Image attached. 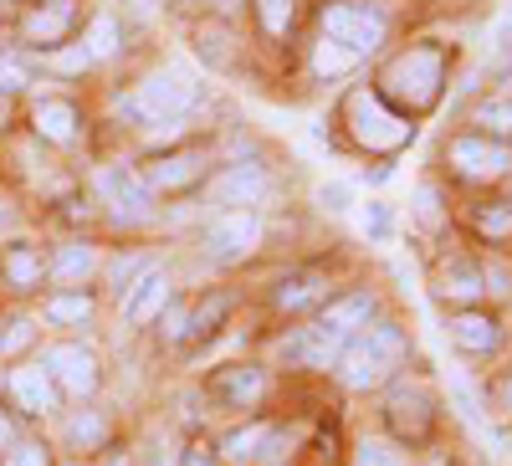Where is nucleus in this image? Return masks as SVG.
I'll use <instances>...</instances> for the list:
<instances>
[{"mask_svg":"<svg viewBox=\"0 0 512 466\" xmlns=\"http://www.w3.org/2000/svg\"><path fill=\"white\" fill-rule=\"evenodd\" d=\"M405 354H410V338H405L400 323H369L344 344L333 369L349 390H379L384 379L405 364Z\"/></svg>","mask_w":512,"mask_h":466,"instance_id":"1","label":"nucleus"},{"mask_svg":"<svg viewBox=\"0 0 512 466\" xmlns=\"http://www.w3.org/2000/svg\"><path fill=\"white\" fill-rule=\"evenodd\" d=\"M441 88H446V52L431 47V41H420V47L400 52L390 67H384V77H379V98L384 103H400L405 118L436 108L441 103Z\"/></svg>","mask_w":512,"mask_h":466,"instance_id":"2","label":"nucleus"},{"mask_svg":"<svg viewBox=\"0 0 512 466\" xmlns=\"http://www.w3.org/2000/svg\"><path fill=\"white\" fill-rule=\"evenodd\" d=\"M349 129L369 154H400L415 139V123L400 108H390L379 93H354L349 98Z\"/></svg>","mask_w":512,"mask_h":466,"instance_id":"3","label":"nucleus"},{"mask_svg":"<svg viewBox=\"0 0 512 466\" xmlns=\"http://www.w3.org/2000/svg\"><path fill=\"white\" fill-rule=\"evenodd\" d=\"M446 164L472 185H497L512 175V144L492 139V134H456L446 144Z\"/></svg>","mask_w":512,"mask_h":466,"instance_id":"4","label":"nucleus"},{"mask_svg":"<svg viewBox=\"0 0 512 466\" xmlns=\"http://www.w3.org/2000/svg\"><path fill=\"white\" fill-rule=\"evenodd\" d=\"M195 98H200V88H195L190 77H180V72H154V77H149L123 108H128V113H139V118H154V123H159V118H164V123H175L180 113L195 108Z\"/></svg>","mask_w":512,"mask_h":466,"instance_id":"5","label":"nucleus"},{"mask_svg":"<svg viewBox=\"0 0 512 466\" xmlns=\"http://www.w3.org/2000/svg\"><path fill=\"white\" fill-rule=\"evenodd\" d=\"M256 241H262V216L256 210H221L205 231V246L216 262H236V257H251Z\"/></svg>","mask_w":512,"mask_h":466,"instance_id":"6","label":"nucleus"},{"mask_svg":"<svg viewBox=\"0 0 512 466\" xmlns=\"http://www.w3.org/2000/svg\"><path fill=\"white\" fill-rule=\"evenodd\" d=\"M446 333L466 359H492L502 349V318L492 308H456L446 318Z\"/></svg>","mask_w":512,"mask_h":466,"instance_id":"7","label":"nucleus"},{"mask_svg":"<svg viewBox=\"0 0 512 466\" xmlns=\"http://www.w3.org/2000/svg\"><path fill=\"white\" fill-rule=\"evenodd\" d=\"M323 36L333 41H344L349 52H374L379 41H384V16L369 11V6H328L323 11Z\"/></svg>","mask_w":512,"mask_h":466,"instance_id":"8","label":"nucleus"},{"mask_svg":"<svg viewBox=\"0 0 512 466\" xmlns=\"http://www.w3.org/2000/svg\"><path fill=\"white\" fill-rule=\"evenodd\" d=\"M436 298L441 303H451V313L456 308H482V298H487V272L472 262V257H446L441 267H436Z\"/></svg>","mask_w":512,"mask_h":466,"instance_id":"9","label":"nucleus"},{"mask_svg":"<svg viewBox=\"0 0 512 466\" xmlns=\"http://www.w3.org/2000/svg\"><path fill=\"white\" fill-rule=\"evenodd\" d=\"M41 369L52 374V385H62L77 400L98 390V359L82 349V344H52L47 354H41Z\"/></svg>","mask_w":512,"mask_h":466,"instance_id":"10","label":"nucleus"},{"mask_svg":"<svg viewBox=\"0 0 512 466\" xmlns=\"http://www.w3.org/2000/svg\"><path fill=\"white\" fill-rule=\"evenodd\" d=\"M369 318H374V292L359 287V292H344V298H333V303L318 313L313 328H318L323 338H333V344H349L359 328H369Z\"/></svg>","mask_w":512,"mask_h":466,"instance_id":"11","label":"nucleus"},{"mask_svg":"<svg viewBox=\"0 0 512 466\" xmlns=\"http://www.w3.org/2000/svg\"><path fill=\"white\" fill-rule=\"evenodd\" d=\"M384 420H390V431L400 441H425L436 426V400L425 390H395L390 405H384Z\"/></svg>","mask_w":512,"mask_h":466,"instance_id":"12","label":"nucleus"},{"mask_svg":"<svg viewBox=\"0 0 512 466\" xmlns=\"http://www.w3.org/2000/svg\"><path fill=\"white\" fill-rule=\"evenodd\" d=\"M98 190H103V200L118 210V216H149V205H154V190L123 164L98 169Z\"/></svg>","mask_w":512,"mask_h":466,"instance_id":"13","label":"nucleus"},{"mask_svg":"<svg viewBox=\"0 0 512 466\" xmlns=\"http://www.w3.org/2000/svg\"><path fill=\"white\" fill-rule=\"evenodd\" d=\"M267 195V175L262 164H231L226 175H216V185H210V200L226 205V210H246Z\"/></svg>","mask_w":512,"mask_h":466,"instance_id":"14","label":"nucleus"},{"mask_svg":"<svg viewBox=\"0 0 512 466\" xmlns=\"http://www.w3.org/2000/svg\"><path fill=\"white\" fill-rule=\"evenodd\" d=\"M169 303V277L159 267H144L134 282L123 287V323H149Z\"/></svg>","mask_w":512,"mask_h":466,"instance_id":"15","label":"nucleus"},{"mask_svg":"<svg viewBox=\"0 0 512 466\" xmlns=\"http://www.w3.org/2000/svg\"><path fill=\"white\" fill-rule=\"evenodd\" d=\"M6 390H11V400H16L26 415H47V410H57V385H52V374L41 369V364L11 369V374H6Z\"/></svg>","mask_w":512,"mask_h":466,"instance_id":"16","label":"nucleus"},{"mask_svg":"<svg viewBox=\"0 0 512 466\" xmlns=\"http://www.w3.org/2000/svg\"><path fill=\"white\" fill-rule=\"evenodd\" d=\"M338 354H344V344L323 338L318 328H297L292 338H282V359L303 364V369H328V364H338Z\"/></svg>","mask_w":512,"mask_h":466,"instance_id":"17","label":"nucleus"},{"mask_svg":"<svg viewBox=\"0 0 512 466\" xmlns=\"http://www.w3.org/2000/svg\"><path fill=\"white\" fill-rule=\"evenodd\" d=\"M200 175H205L200 154H164V159L149 164L144 185H149V190H185V185H195Z\"/></svg>","mask_w":512,"mask_h":466,"instance_id":"18","label":"nucleus"},{"mask_svg":"<svg viewBox=\"0 0 512 466\" xmlns=\"http://www.w3.org/2000/svg\"><path fill=\"white\" fill-rule=\"evenodd\" d=\"M262 390H267V374L256 369V364H231V369H221L216 374V395L226 400V405H251V400H262Z\"/></svg>","mask_w":512,"mask_h":466,"instance_id":"19","label":"nucleus"},{"mask_svg":"<svg viewBox=\"0 0 512 466\" xmlns=\"http://www.w3.org/2000/svg\"><path fill=\"white\" fill-rule=\"evenodd\" d=\"M323 292H328V282H323L318 272H292V277H282V282H277L272 303H277V308H287V313H297V308L318 303Z\"/></svg>","mask_w":512,"mask_h":466,"instance_id":"20","label":"nucleus"},{"mask_svg":"<svg viewBox=\"0 0 512 466\" xmlns=\"http://www.w3.org/2000/svg\"><path fill=\"white\" fill-rule=\"evenodd\" d=\"M36 134L41 139H52V144H67L77 134V108L67 98H47V103H36Z\"/></svg>","mask_w":512,"mask_h":466,"instance_id":"21","label":"nucleus"},{"mask_svg":"<svg viewBox=\"0 0 512 466\" xmlns=\"http://www.w3.org/2000/svg\"><path fill=\"white\" fill-rule=\"evenodd\" d=\"M67 21H72V0H47V6H36L31 16H26V36L31 41H62L67 36Z\"/></svg>","mask_w":512,"mask_h":466,"instance_id":"22","label":"nucleus"},{"mask_svg":"<svg viewBox=\"0 0 512 466\" xmlns=\"http://www.w3.org/2000/svg\"><path fill=\"white\" fill-rule=\"evenodd\" d=\"M472 231H477L482 241H492V246H507V241H512V205H507V200L477 205V210H472Z\"/></svg>","mask_w":512,"mask_h":466,"instance_id":"23","label":"nucleus"},{"mask_svg":"<svg viewBox=\"0 0 512 466\" xmlns=\"http://www.w3.org/2000/svg\"><path fill=\"white\" fill-rule=\"evenodd\" d=\"M354 67H359V52H349L344 41L323 36L318 47H313V72H318V77H344V72H354Z\"/></svg>","mask_w":512,"mask_h":466,"instance_id":"24","label":"nucleus"},{"mask_svg":"<svg viewBox=\"0 0 512 466\" xmlns=\"http://www.w3.org/2000/svg\"><path fill=\"white\" fill-rule=\"evenodd\" d=\"M47 323H62V328H72V323H88L93 318V298L88 292H57V298H47Z\"/></svg>","mask_w":512,"mask_h":466,"instance_id":"25","label":"nucleus"},{"mask_svg":"<svg viewBox=\"0 0 512 466\" xmlns=\"http://www.w3.org/2000/svg\"><path fill=\"white\" fill-rule=\"evenodd\" d=\"M354 466H410V456L400 451V441L364 436V441L354 446Z\"/></svg>","mask_w":512,"mask_h":466,"instance_id":"26","label":"nucleus"},{"mask_svg":"<svg viewBox=\"0 0 512 466\" xmlns=\"http://www.w3.org/2000/svg\"><path fill=\"white\" fill-rule=\"evenodd\" d=\"M0 272L11 277V287H36L41 282V257H36L31 246H11L6 262H0Z\"/></svg>","mask_w":512,"mask_h":466,"instance_id":"27","label":"nucleus"},{"mask_svg":"<svg viewBox=\"0 0 512 466\" xmlns=\"http://www.w3.org/2000/svg\"><path fill=\"white\" fill-rule=\"evenodd\" d=\"M93 267H98L93 246H67L62 257L52 262V277H57V282H82V277H88Z\"/></svg>","mask_w":512,"mask_h":466,"instance_id":"28","label":"nucleus"},{"mask_svg":"<svg viewBox=\"0 0 512 466\" xmlns=\"http://www.w3.org/2000/svg\"><path fill=\"white\" fill-rule=\"evenodd\" d=\"M477 123H482L477 134L507 139V134H512V98H487V103L477 108Z\"/></svg>","mask_w":512,"mask_h":466,"instance_id":"29","label":"nucleus"},{"mask_svg":"<svg viewBox=\"0 0 512 466\" xmlns=\"http://www.w3.org/2000/svg\"><path fill=\"white\" fill-rule=\"evenodd\" d=\"M267 436H272L267 426H246V431H231V436H226V456L246 461V456H256V446H262Z\"/></svg>","mask_w":512,"mask_h":466,"instance_id":"30","label":"nucleus"},{"mask_svg":"<svg viewBox=\"0 0 512 466\" xmlns=\"http://www.w3.org/2000/svg\"><path fill=\"white\" fill-rule=\"evenodd\" d=\"M359 226H364V236H369V241H384V236L395 231L390 205H364V210H359Z\"/></svg>","mask_w":512,"mask_h":466,"instance_id":"31","label":"nucleus"},{"mask_svg":"<svg viewBox=\"0 0 512 466\" xmlns=\"http://www.w3.org/2000/svg\"><path fill=\"white\" fill-rule=\"evenodd\" d=\"M31 82V67L21 62V57H0V98H11V93H21Z\"/></svg>","mask_w":512,"mask_h":466,"instance_id":"32","label":"nucleus"},{"mask_svg":"<svg viewBox=\"0 0 512 466\" xmlns=\"http://www.w3.org/2000/svg\"><path fill=\"white\" fill-rule=\"evenodd\" d=\"M113 47H118V26H113V16H98L88 31V57H108Z\"/></svg>","mask_w":512,"mask_h":466,"instance_id":"33","label":"nucleus"},{"mask_svg":"<svg viewBox=\"0 0 512 466\" xmlns=\"http://www.w3.org/2000/svg\"><path fill=\"white\" fill-rule=\"evenodd\" d=\"M226 313H231V298H210V303H200V308L190 313V328H195V333H210Z\"/></svg>","mask_w":512,"mask_h":466,"instance_id":"34","label":"nucleus"},{"mask_svg":"<svg viewBox=\"0 0 512 466\" xmlns=\"http://www.w3.org/2000/svg\"><path fill=\"white\" fill-rule=\"evenodd\" d=\"M67 441H72V446H93V441H103V420H98V415H77L72 426H67Z\"/></svg>","mask_w":512,"mask_h":466,"instance_id":"35","label":"nucleus"},{"mask_svg":"<svg viewBox=\"0 0 512 466\" xmlns=\"http://www.w3.org/2000/svg\"><path fill=\"white\" fill-rule=\"evenodd\" d=\"M287 21H292V0H262V26H267L272 36H282Z\"/></svg>","mask_w":512,"mask_h":466,"instance_id":"36","label":"nucleus"},{"mask_svg":"<svg viewBox=\"0 0 512 466\" xmlns=\"http://www.w3.org/2000/svg\"><path fill=\"white\" fill-rule=\"evenodd\" d=\"M21 344H31V318H16V323H6V333H0V354H16Z\"/></svg>","mask_w":512,"mask_h":466,"instance_id":"37","label":"nucleus"},{"mask_svg":"<svg viewBox=\"0 0 512 466\" xmlns=\"http://www.w3.org/2000/svg\"><path fill=\"white\" fill-rule=\"evenodd\" d=\"M47 62H52L57 72H82V67H88L93 57H88V47H67V52H52Z\"/></svg>","mask_w":512,"mask_h":466,"instance_id":"38","label":"nucleus"},{"mask_svg":"<svg viewBox=\"0 0 512 466\" xmlns=\"http://www.w3.org/2000/svg\"><path fill=\"white\" fill-rule=\"evenodd\" d=\"M318 200H323L328 210H349V200H354V185L333 180V185H323V190H318Z\"/></svg>","mask_w":512,"mask_h":466,"instance_id":"39","label":"nucleus"},{"mask_svg":"<svg viewBox=\"0 0 512 466\" xmlns=\"http://www.w3.org/2000/svg\"><path fill=\"white\" fill-rule=\"evenodd\" d=\"M159 333L169 338V344H180V338L190 333V313H185V308H169V313H164V328H159Z\"/></svg>","mask_w":512,"mask_h":466,"instance_id":"40","label":"nucleus"},{"mask_svg":"<svg viewBox=\"0 0 512 466\" xmlns=\"http://www.w3.org/2000/svg\"><path fill=\"white\" fill-rule=\"evenodd\" d=\"M6 466H47V451H41V446H16L6 456Z\"/></svg>","mask_w":512,"mask_h":466,"instance_id":"41","label":"nucleus"},{"mask_svg":"<svg viewBox=\"0 0 512 466\" xmlns=\"http://www.w3.org/2000/svg\"><path fill=\"white\" fill-rule=\"evenodd\" d=\"M180 466H221V461H216V451H210L205 441H195V446L180 456Z\"/></svg>","mask_w":512,"mask_h":466,"instance_id":"42","label":"nucleus"},{"mask_svg":"<svg viewBox=\"0 0 512 466\" xmlns=\"http://www.w3.org/2000/svg\"><path fill=\"white\" fill-rule=\"evenodd\" d=\"M502 410L512 415V369H507V379H502Z\"/></svg>","mask_w":512,"mask_h":466,"instance_id":"43","label":"nucleus"},{"mask_svg":"<svg viewBox=\"0 0 512 466\" xmlns=\"http://www.w3.org/2000/svg\"><path fill=\"white\" fill-rule=\"evenodd\" d=\"M420 466H456V461H451V456H446V451H431V456H425V461H420Z\"/></svg>","mask_w":512,"mask_h":466,"instance_id":"44","label":"nucleus"},{"mask_svg":"<svg viewBox=\"0 0 512 466\" xmlns=\"http://www.w3.org/2000/svg\"><path fill=\"white\" fill-rule=\"evenodd\" d=\"M11 436H16V431H11V420H6V415H0V446H6Z\"/></svg>","mask_w":512,"mask_h":466,"instance_id":"45","label":"nucleus"},{"mask_svg":"<svg viewBox=\"0 0 512 466\" xmlns=\"http://www.w3.org/2000/svg\"><path fill=\"white\" fill-rule=\"evenodd\" d=\"M108 466H128V461H108Z\"/></svg>","mask_w":512,"mask_h":466,"instance_id":"46","label":"nucleus"}]
</instances>
